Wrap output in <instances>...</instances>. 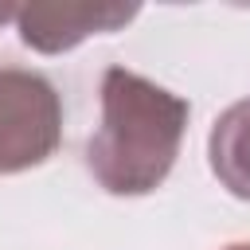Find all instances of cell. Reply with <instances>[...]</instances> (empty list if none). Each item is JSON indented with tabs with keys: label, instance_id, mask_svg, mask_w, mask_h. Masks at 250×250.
Masks as SVG:
<instances>
[{
	"label": "cell",
	"instance_id": "4",
	"mask_svg": "<svg viewBox=\"0 0 250 250\" xmlns=\"http://www.w3.org/2000/svg\"><path fill=\"white\" fill-rule=\"evenodd\" d=\"M207 164L215 180L242 203H250V98L227 105L207 137Z\"/></svg>",
	"mask_w": 250,
	"mask_h": 250
},
{
	"label": "cell",
	"instance_id": "2",
	"mask_svg": "<svg viewBox=\"0 0 250 250\" xmlns=\"http://www.w3.org/2000/svg\"><path fill=\"white\" fill-rule=\"evenodd\" d=\"M62 145V98L47 74L0 66V176L47 164Z\"/></svg>",
	"mask_w": 250,
	"mask_h": 250
},
{
	"label": "cell",
	"instance_id": "1",
	"mask_svg": "<svg viewBox=\"0 0 250 250\" xmlns=\"http://www.w3.org/2000/svg\"><path fill=\"white\" fill-rule=\"evenodd\" d=\"M102 121L86 145V168L109 195H148L176 168L191 105L168 86L109 66L102 74Z\"/></svg>",
	"mask_w": 250,
	"mask_h": 250
},
{
	"label": "cell",
	"instance_id": "5",
	"mask_svg": "<svg viewBox=\"0 0 250 250\" xmlns=\"http://www.w3.org/2000/svg\"><path fill=\"white\" fill-rule=\"evenodd\" d=\"M223 250H250V242H230V246H223Z\"/></svg>",
	"mask_w": 250,
	"mask_h": 250
},
{
	"label": "cell",
	"instance_id": "3",
	"mask_svg": "<svg viewBox=\"0 0 250 250\" xmlns=\"http://www.w3.org/2000/svg\"><path fill=\"white\" fill-rule=\"evenodd\" d=\"M137 12V4H23L16 8V31L23 47L39 55H62L90 35L121 31Z\"/></svg>",
	"mask_w": 250,
	"mask_h": 250
}]
</instances>
